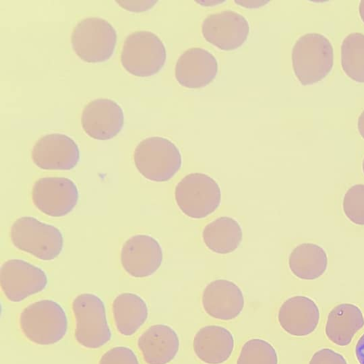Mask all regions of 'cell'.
Returning <instances> with one entry per match:
<instances>
[{
    "label": "cell",
    "instance_id": "30bf717a",
    "mask_svg": "<svg viewBox=\"0 0 364 364\" xmlns=\"http://www.w3.org/2000/svg\"><path fill=\"white\" fill-rule=\"evenodd\" d=\"M48 278L39 267L22 259L6 261L1 267L0 285L5 296L12 302H20L42 291Z\"/></svg>",
    "mask_w": 364,
    "mask_h": 364
},
{
    "label": "cell",
    "instance_id": "7a4b0ae2",
    "mask_svg": "<svg viewBox=\"0 0 364 364\" xmlns=\"http://www.w3.org/2000/svg\"><path fill=\"white\" fill-rule=\"evenodd\" d=\"M19 326L24 336L31 343L49 346L58 343L65 337L68 318L58 303L43 299L29 304L21 311Z\"/></svg>",
    "mask_w": 364,
    "mask_h": 364
},
{
    "label": "cell",
    "instance_id": "2e32d148",
    "mask_svg": "<svg viewBox=\"0 0 364 364\" xmlns=\"http://www.w3.org/2000/svg\"><path fill=\"white\" fill-rule=\"evenodd\" d=\"M218 69V61L210 52L193 47L185 50L178 58L175 77L183 87L200 88L215 79Z\"/></svg>",
    "mask_w": 364,
    "mask_h": 364
},
{
    "label": "cell",
    "instance_id": "44dd1931",
    "mask_svg": "<svg viewBox=\"0 0 364 364\" xmlns=\"http://www.w3.org/2000/svg\"><path fill=\"white\" fill-rule=\"evenodd\" d=\"M363 326L364 317L361 310L352 304H341L330 311L326 333L333 343L344 346L350 343Z\"/></svg>",
    "mask_w": 364,
    "mask_h": 364
},
{
    "label": "cell",
    "instance_id": "6da1fadb",
    "mask_svg": "<svg viewBox=\"0 0 364 364\" xmlns=\"http://www.w3.org/2000/svg\"><path fill=\"white\" fill-rule=\"evenodd\" d=\"M294 75L303 85L324 79L333 65V49L329 39L318 33L301 36L291 52Z\"/></svg>",
    "mask_w": 364,
    "mask_h": 364
},
{
    "label": "cell",
    "instance_id": "d4e9b609",
    "mask_svg": "<svg viewBox=\"0 0 364 364\" xmlns=\"http://www.w3.org/2000/svg\"><path fill=\"white\" fill-rule=\"evenodd\" d=\"M236 364H278V355L268 341L251 338L242 346Z\"/></svg>",
    "mask_w": 364,
    "mask_h": 364
},
{
    "label": "cell",
    "instance_id": "9c48e42d",
    "mask_svg": "<svg viewBox=\"0 0 364 364\" xmlns=\"http://www.w3.org/2000/svg\"><path fill=\"white\" fill-rule=\"evenodd\" d=\"M34 205L50 217H63L75 208L79 193L75 183L65 177H45L36 181L31 191Z\"/></svg>",
    "mask_w": 364,
    "mask_h": 364
},
{
    "label": "cell",
    "instance_id": "1f68e13d",
    "mask_svg": "<svg viewBox=\"0 0 364 364\" xmlns=\"http://www.w3.org/2000/svg\"><path fill=\"white\" fill-rule=\"evenodd\" d=\"M358 130L360 136L364 139V110L360 113L358 119Z\"/></svg>",
    "mask_w": 364,
    "mask_h": 364
},
{
    "label": "cell",
    "instance_id": "4316f807",
    "mask_svg": "<svg viewBox=\"0 0 364 364\" xmlns=\"http://www.w3.org/2000/svg\"><path fill=\"white\" fill-rule=\"evenodd\" d=\"M98 364H139L135 353L126 346H116L106 351Z\"/></svg>",
    "mask_w": 364,
    "mask_h": 364
},
{
    "label": "cell",
    "instance_id": "8992f818",
    "mask_svg": "<svg viewBox=\"0 0 364 364\" xmlns=\"http://www.w3.org/2000/svg\"><path fill=\"white\" fill-rule=\"evenodd\" d=\"M166 59V51L164 43L151 31L132 32L124 41L121 63L133 75H154L162 68Z\"/></svg>",
    "mask_w": 364,
    "mask_h": 364
},
{
    "label": "cell",
    "instance_id": "4dcf8cb0",
    "mask_svg": "<svg viewBox=\"0 0 364 364\" xmlns=\"http://www.w3.org/2000/svg\"><path fill=\"white\" fill-rule=\"evenodd\" d=\"M355 354L360 364H364V334L356 344Z\"/></svg>",
    "mask_w": 364,
    "mask_h": 364
},
{
    "label": "cell",
    "instance_id": "e575fe53",
    "mask_svg": "<svg viewBox=\"0 0 364 364\" xmlns=\"http://www.w3.org/2000/svg\"><path fill=\"white\" fill-rule=\"evenodd\" d=\"M362 170L364 173V158H363V163H362Z\"/></svg>",
    "mask_w": 364,
    "mask_h": 364
},
{
    "label": "cell",
    "instance_id": "52a82bcc",
    "mask_svg": "<svg viewBox=\"0 0 364 364\" xmlns=\"http://www.w3.org/2000/svg\"><path fill=\"white\" fill-rule=\"evenodd\" d=\"M117 43L113 26L100 17H87L80 21L71 34V45L82 60L96 63L112 55Z\"/></svg>",
    "mask_w": 364,
    "mask_h": 364
},
{
    "label": "cell",
    "instance_id": "277c9868",
    "mask_svg": "<svg viewBox=\"0 0 364 364\" xmlns=\"http://www.w3.org/2000/svg\"><path fill=\"white\" fill-rule=\"evenodd\" d=\"M10 236L17 249L43 261L56 258L63 247V235L56 227L31 216L16 220Z\"/></svg>",
    "mask_w": 364,
    "mask_h": 364
},
{
    "label": "cell",
    "instance_id": "7402d4cb",
    "mask_svg": "<svg viewBox=\"0 0 364 364\" xmlns=\"http://www.w3.org/2000/svg\"><path fill=\"white\" fill-rule=\"evenodd\" d=\"M203 240L212 252L225 255L232 252L240 245L242 231L239 223L232 218L223 216L205 225Z\"/></svg>",
    "mask_w": 364,
    "mask_h": 364
},
{
    "label": "cell",
    "instance_id": "ba28073f",
    "mask_svg": "<svg viewBox=\"0 0 364 364\" xmlns=\"http://www.w3.org/2000/svg\"><path fill=\"white\" fill-rule=\"evenodd\" d=\"M175 200L183 214L193 219H202L219 208L221 191L218 183L210 176L192 173L177 183Z\"/></svg>",
    "mask_w": 364,
    "mask_h": 364
},
{
    "label": "cell",
    "instance_id": "9a60e30c",
    "mask_svg": "<svg viewBox=\"0 0 364 364\" xmlns=\"http://www.w3.org/2000/svg\"><path fill=\"white\" fill-rule=\"evenodd\" d=\"M202 305L205 313L221 321L236 318L242 311L245 299L240 288L227 279L210 282L202 294Z\"/></svg>",
    "mask_w": 364,
    "mask_h": 364
},
{
    "label": "cell",
    "instance_id": "5bb4252c",
    "mask_svg": "<svg viewBox=\"0 0 364 364\" xmlns=\"http://www.w3.org/2000/svg\"><path fill=\"white\" fill-rule=\"evenodd\" d=\"M81 124L85 132L91 138L110 139L122 130L124 113L121 107L111 99H95L83 108Z\"/></svg>",
    "mask_w": 364,
    "mask_h": 364
},
{
    "label": "cell",
    "instance_id": "cb8c5ba5",
    "mask_svg": "<svg viewBox=\"0 0 364 364\" xmlns=\"http://www.w3.org/2000/svg\"><path fill=\"white\" fill-rule=\"evenodd\" d=\"M341 63L345 74L351 80L364 83V34L350 33L341 46Z\"/></svg>",
    "mask_w": 364,
    "mask_h": 364
},
{
    "label": "cell",
    "instance_id": "7c38bea8",
    "mask_svg": "<svg viewBox=\"0 0 364 364\" xmlns=\"http://www.w3.org/2000/svg\"><path fill=\"white\" fill-rule=\"evenodd\" d=\"M31 159L36 166L43 170L68 171L77 166L80 151L70 136L51 133L36 141L31 151Z\"/></svg>",
    "mask_w": 364,
    "mask_h": 364
},
{
    "label": "cell",
    "instance_id": "d6a6232c",
    "mask_svg": "<svg viewBox=\"0 0 364 364\" xmlns=\"http://www.w3.org/2000/svg\"><path fill=\"white\" fill-rule=\"evenodd\" d=\"M197 3L204 6H215L218 4L223 3V1L218 0H208V1H196Z\"/></svg>",
    "mask_w": 364,
    "mask_h": 364
},
{
    "label": "cell",
    "instance_id": "836d02e7",
    "mask_svg": "<svg viewBox=\"0 0 364 364\" xmlns=\"http://www.w3.org/2000/svg\"><path fill=\"white\" fill-rule=\"evenodd\" d=\"M359 14L364 22V0H361L359 3Z\"/></svg>",
    "mask_w": 364,
    "mask_h": 364
},
{
    "label": "cell",
    "instance_id": "3957f363",
    "mask_svg": "<svg viewBox=\"0 0 364 364\" xmlns=\"http://www.w3.org/2000/svg\"><path fill=\"white\" fill-rule=\"evenodd\" d=\"M134 162L146 179L164 182L172 178L182 165L178 147L169 139L151 136L141 141L134 151Z\"/></svg>",
    "mask_w": 364,
    "mask_h": 364
},
{
    "label": "cell",
    "instance_id": "83f0119b",
    "mask_svg": "<svg viewBox=\"0 0 364 364\" xmlns=\"http://www.w3.org/2000/svg\"><path fill=\"white\" fill-rule=\"evenodd\" d=\"M309 364H348L345 358L339 353L330 350L321 349L312 356Z\"/></svg>",
    "mask_w": 364,
    "mask_h": 364
},
{
    "label": "cell",
    "instance_id": "5b68a950",
    "mask_svg": "<svg viewBox=\"0 0 364 364\" xmlns=\"http://www.w3.org/2000/svg\"><path fill=\"white\" fill-rule=\"evenodd\" d=\"M75 319V338L82 347L97 349L112 338L105 306L95 294L84 293L77 296L72 303Z\"/></svg>",
    "mask_w": 364,
    "mask_h": 364
},
{
    "label": "cell",
    "instance_id": "f1b7e54d",
    "mask_svg": "<svg viewBox=\"0 0 364 364\" xmlns=\"http://www.w3.org/2000/svg\"><path fill=\"white\" fill-rule=\"evenodd\" d=\"M156 1H117L122 7L134 11H143L151 8Z\"/></svg>",
    "mask_w": 364,
    "mask_h": 364
},
{
    "label": "cell",
    "instance_id": "4fadbf2b",
    "mask_svg": "<svg viewBox=\"0 0 364 364\" xmlns=\"http://www.w3.org/2000/svg\"><path fill=\"white\" fill-rule=\"evenodd\" d=\"M121 263L130 276L147 277L154 274L163 261L159 242L147 235H136L127 240L121 250Z\"/></svg>",
    "mask_w": 364,
    "mask_h": 364
},
{
    "label": "cell",
    "instance_id": "484cf974",
    "mask_svg": "<svg viewBox=\"0 0 364 364\" xmlns=\"http://www.w3.org/2000/svg\"><path fill=\"white\" fill-rule=\"evenodd\" d=\"M343 211L353 223L364 225V184H355L344 194Z\"/></svg>",
    "mask_w": 364,
    "mask_h": 364
},
{
    "label": "cell",
    "instance_id": "d6986e66",
    "mask_svg": "<svg viewBox=\"0 0 364 364\" xmlns=\"http://www.w3.org/2000/svg\"><path fill=\"white\" fill-rule=\"evenodd\" d=\"M235 341L232 333L218 325H208L196 333L193 348L198 358L205 364H222L231 356Z\"/></svg>",
    "mask_w": 364,
    "mask_h": 364
},
{
    "label": "cell",
    "instance_id": "e0dca14e",
    "mask_svg": "<svg viewBox=\"0 0 364 364\" xmlns=\"http://www.w3.org/2000/svg\"><path fill=\"white\" fill-rule=\"evenodd\" d=\"M137 346L146 364H168L176 356L180 340L172 327L155 324L140 335Z\"/></svg>",
    "mask_w": 364,
    "mask_h": 364
},
{
    "label": "cell",
    "instance_id": "f546056e",
    "mask_svg": "<svg viewBox=\"0 0 364 364\" xmlns=\"http://www.w3.org/2000/svg\"><path fill=\"white\" fill-rule=\"evenodd\" d=\"M235 2L240 6L246 8H259L269 3L268 1L258 0H235Z\"/></svg>",
    "mask_w": 364,
    "mask_h": 364
},
{
    "label": "cell",
    "instance_id": "ffe728a7",
    "mask_svg": "<svg viewBox=\"0 0 364 364\" xmlns=\"http://www.w3.org/2000/svg\"><path fill=\"white\" fill-rule=\"evenodd\" d=\"M112 314L116 329L124 336H133L146 321L149 309L139 295L126 292L119 294L112 302Z\"/></svg>",
    "mask_w": 364,
    "mask_h": 364
},
{
    "label": "cell",
    "instance_id": "8fae6325",
    "mask_svg": "<svg viewBox=\"0 0 364 364\" xmlns=\"http://www.w3.org/2000/svg\"><path fill=\"white\" fill-rule=\"evenodd\" d=\"M201 31L205 39L215 47L223 50H232L246 41L250 26L247 19L240 14L225 10L205 17Z\"/></svg>",
    "mask_w": 364,
    "mask_h": 364
},
{
    "label": "cell",
    "instance_id": "ac0fdd59",
    "mask_svg": "<svg viewBox=\"0 0 364 364\" xmlns=\"http://www.w3.org/2000/svg\"><path fill=\"white\" fill-rule=\"evenodd\" d=\"M320 318L318 308L310 298L294 296L287 299L280 306L278 321L287 333L305 336L316 328Z\"/></svg>",
    "mask_w": 364,
    "mask_h": 364
},
{
    "label": "cell",
    "instance_id": "603a6c76",
    "mask_svg": "<svg viewBox=\"0 0 364 364\" xmlns=\"http://www.w3.org/2000/svg\"><path fill=\"white\" fill-rule=\"evenodd\" d=\"M328 267L325 250L314 243H301L291 251L289 257V267L296 277L314 280L322 276Z\"/></svg>",
    "mask_w": 364,
    "mask_h": 364
}]
</instances>
